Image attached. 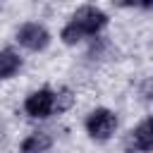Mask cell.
<instances>
[{"label": "cell", "instance_id": "cell-1", "mask_svg": "<svg viewBox=\"0 0 153 153\" xmlns=\"http://www.w3.org/2000/svg\"><path fill=\"white\" fill-rule=\"evenodd\" d=\"M105 26H108V14L103 10H98V7H93V5H84L62 26L60 38H62L65 45H76L79 41H84L88 36H96Z\"/></svg>", "mask_w": 153, "mask_h": 153}, {"label": "cell", "instance_id": "cell-2", "mask_svg": "<svg viewBox=\"0 0 153 153\" xmlns=\"http://www.w3.org/2000/svg\"><path fill=\"white\" fill-rule=\"evenodd\" d=\"M84 127H86V134H88L91 139H96V141H108V139L115 134V129H117V115H115L112 110H108V108H96V110L88 112Z\"/></svg>", "mask_w": 153, "mask_h": 153}, {"label": "cell", "instance_id": "cell-3", "mask_svg": "<svg viewBox=\"0 0 153 153\" xmlns=\"http://www.w3.org/2000/svg\"><path fill=\"white\" fill-rule=\"evenodd\" d=\"M17 43L24 45L26 50H45L48 43H50V33L43 24H36V22H26L17 29Z\"/></svg>", "mask_w": 153, "mask_h": 153}, {"label": "cell", "instance_id": "cell-4", "mask_svg": "<svg viewBox=\"0 0 153 153\" xmlns=\"http://www.w3.org/2000/svg\"><path fill=\"white\" fill-rule=\"evenodd\" d=\"M24 112L29 117H36V120H43V117L53 115L55 112V91H50V88L31 91L24 100Z\"/></svg>", "mask_w": 153, "mask_h": 153}, {"label": "cell", "instance_id": "cell-5", "mask_svg": "<svg viewBox=\"0 0 153 153\" xmlns=\"http://www.w3.org/2000/svg\"><path fill=\"white\" fill-rule=\"evenodd\" d=\"M127 148L143 153V151H153V117H146L143 122H139L129 136H127Z\"/></svg>", "mask_w": 153, "mask_h": 153}, {"label": "cell", "instance_id": "cell-6", "mask_svg": "<svg viewBox=\"0 0 153 153\" xmlns=\"http://www.w3.org/2000/svg\"><path fill=\"white\" fill-rule=\"evenodd\" d=\"M50 146H53V136L48 131H33L22 141L19 151L22 153H45V151H50Z\"/></svg>", "mask_w": 153, "mask_h": 153}, {"label": "cell", "instance_id": "cell-7", "mask_svg": "<svg viewBox=\"0 0 153 153\" xmlns=\"http://www.w3.org/2000/svg\"><path fill=\"white\" fill-rule=\"evenodd\" d=\"M19 67H22V57L14 50H10V48L0 50V81L2 79H10L12 74H17Z\"/></svg>", "mask_w": 153, "mask_h": 153}, {"label": "cell", "instance_id": "cell-8", "mask_svg": "<svg viewBox=\"0 0 153 153\" xmlns=\"http://www.w3.org/2000/svg\"><path fill=\"white\" fill-rule=\"evenodd\" d=\"M74 105V93L69 91V88H60L57 93H55V110L57 112H65V110H69Z\"/></svg>", "mask_w": 153, "mask_h": 153}]
</instances>
